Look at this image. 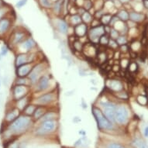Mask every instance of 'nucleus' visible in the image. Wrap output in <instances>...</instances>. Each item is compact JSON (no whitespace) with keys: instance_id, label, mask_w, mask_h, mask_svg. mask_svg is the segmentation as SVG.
Returning <instances> with one entry per match:
<instances>
[{"instance_id":"nucleus-4","label":"nucleus","mask_w":148,"mask_h":148,"mask_svg":"<svg viewBox=\"0 0 148 148\" xmlns=\"http://www.w3.org/2000/svg\"><path fill=\"white\" fill-rule=\"evenodd\" d=\"M106 34L105 27L103 25H99L98 27H91L88 32V38L89 41L93 44H97L99 42L100 37Z\"/></svg>"},{"instance_id":"nucleus-18","label":"nucleus","mask_w":148,"mask_h":148,"mask_svg":"<svg viewBox=\"0 0 148 148\" xmlns=\"http://www.w3.org/2000/svg\"><path fill=\"white\" fill-rule=\"evenodd\" d=\"M129 13H130V20H131L136 23L143 22L146 19V16L142 12L133 11V12H129Z\"/></svg>"},{"instance_id":"nucleus-52","label":"nucleus","mask_w":148,"mask_h":148,"mask_svg":"<svg viewBox=\"0 0 148 148\" xmlns=\"http://www.w3.org/2000/svg\"><path fill=\"white\" fill-rule=\"evenodd\" d=\"M143 6L148 10V0H143Z\"/></svg>"},{"instance_id":"nucleus-27","label":"nucleus","mask_w":148,"mask_h":148,"mask_svg":"<svg viewBox=\"0 0 148 148\" xmlns=\"http://www.w3.org/2000/svg\"><path fill=\"white\" fill-rule=\"evenodd\" d=\"M81 16H82V22L85 24H91L92 20L94 19V17L92 16V13H90L88 11H85Z\"/></svg>"},{"instance_id":"nucleus-39","label":"nucleus","mask_w":148,"mask_h":148,"mask_svg":"<svg viewBox=\"0 0 148 148\" xmlns=\"http://www.w3.org/2000/svg\"><path fill=\"white\" fill-rule=\"evenodd\" d=\"M116 93V96L118 99L121 100H127L129 99V95L127 94V92L122 90L120 92H115Z\"/></svg>"},{"instance_id":"nucleus-48","label":"nucleus","mask_w":148,"mask_h":148,"mask_svg":"<svg viewBox=\"0 0 148 148\" xmlns=\"http://www.w3.org/2000/svg\"><path fill=\"white\" fill-rule=\"evenodd\" d=\"M27 3V0H19L16 3V7L17 8H22Z\"/></svg>"},{"instance_id":"nucleus-6","label":"nucleus","mask_w":148,"mask_h":148,"mask_svg":"<svg viewBox=\"0 0 148 148\" xmlns=\"http://www.w3.org/2000/svg\"><path fill=\"white\" fill-rule=\"evenodd\" d=\"M56 100V93L55 92H47L46 94L40 95L35 100H33V103L36 106H46L47 105L51 104Z\"/></svg>"},{"instance_id":"nucleus-2","label":"nucleus","mask_w":148,"mask_h":148,"mask_svg":"<svg viewBox=\"0 0 148 148\" xmlns=\"http://www.w3.org/2000/svg\"><path fill=\"white\" fill-rule=\"evenodd\" d=\"M92 110L93 116L97 122L98 126L99 127V129L101 130H112L113 129V123L111 121H109L99 108L92 106Z\"/></svg>"},{"instance_id":"nucleus-50","label":"nucleus","mask_w":148,"mask_h":148,"mask_svg":"<svg viewBox=\"0 0 148 148\" xmlns=\"http://www.w3.org/2000/svg\"><path fill=\"white\" fill-rule=\"evenodd\" d=\"M6 12H7L6 7H4V6L0 7V20H2L3 17H4V16H5V14L6 13Z\"/></svg>"},{"instance_id":"nucleus-54","label":"nucleus","mask_w":148,"mask_h":148,"mask_svg":"<svg viewBox=\"0 0 148 148\" xmlns=\"http://www.w3.org/2000/svg\"><path fill=\"white\" fill-rule=\"evenodd\" d=\"M144 136L146 137H148V126H147L144 130Z\"/></svg>"},{"instance_id":"nucleus-36","label":"nucleus","mask_w":148,"mask_h":148,"mask_svg":"<svg viewBox=\"0 0 148 148\" xmlns=\"http://www.w3.org/2000/svg\"><path fill=\"white\" fill-rule=\"evenodd\" d=\"M109 40H110V37H109V34H105L104 35H102L99 39V44L102 45V46H108V44H109Z\"/></svg>"},{"instance_id":"nucleus-17","label":"nucleus","mask_w":148,"mask_h":148,"mask_svg":"<svg viewBox=\"0 0 148 148\" xmlns=\"http://www.w3.org/2000/svg\"><path fill=\"white\" fill-rule=\"evenodd\" d=\"M11 27V20L9 18L3 17L0 20V36H4Z\"/></svg>"},{"instance_id":"nucleus-37","label":"nucleus","mask_w":148,"mask_h":148,"mask_svg":"<svg viewBox=\"0 0 148 148\" xmlns=\"http://www.w3.org/2000/svg\"><path fill=\"white\" fill-rule=\"evenodd\" d=\"M134 146L136 148H148V145L140 139H136L134 142Z\"/></svg>"},{"instance_id":"nucleus-43","label":"nucleus","mask_w":148,"mask_h":148,"mask_svg":"<svg viewBox=\"0 0 148 148\" xmlns=\"http://www.w3.org/2000/svg\"><path fill=\"white\" fill-rule=\"evenodd\" d=\"M82 7L84 8L86 11H89L91 9L93 8V2H92V0H85Z\"/></svg>"},{"instance_id":"nucleus-9","label":"nucleus","mask_w":148,"mask_h":148,"mask_svg":"<svg viewBox=\"0 0 148 148\" xmlns=\"http://www.w3.org/2000/svg\"><path fill=\"white\" fill-rule=\"evenodd\" d=\"M35 60V54L33 53H21L16 57L15 65L16 68L28 63H34Z\"/></svg>"},{"instance_id":"nucleus-21","label":"nucleus","mask_w":148,"mask_h":148,"mask_svg":"<svg viewBox=\"0 0 148 148\" xmlns=\"http://www.w3.org/2000/svg\"><path fill=\"white\" fill-rule=\"evenodd\" d=\"M82 22V19L81 15L79 14H74L71 15V16L69 17V22L68 23V24L71 26L72 27H76L77 25L80 24Z\"/></svg>"},{"instance_id":"nucleus-19","label":"nucleus","mask_w":148,"mask_h":148,"mask_svg":"<svg viewBox=\"0 0 148 148\" xmlns=\"http://www.w3.org/2000/svg\"><path fill=\"white\" fill-rule=\"evenodd\" d=\"M20 109L17 108H14V109H12L10 111H8L5 117V121L8 123H12L14 121L15 119L20 116Z\"/></svg>"},{"instance_id":"nucleus-24","label":"nucleus","mask_w":148,"mask_h":148,"mask_svg":"<svg viewBox=\"0 0 148 148\" xmlns=\"http://www.w3.org/2000/svg\"><path fill=\"white\" fill-rule=\"evenodd\" d=\"M116 16L119 20L123 22H127L128 20H130V13L126 10H120L118 11Z\"/></svg>"},{"instance_id":"nucleus-3","label":"nucleus","mask_w":148,"mask_h":148,"mask_svg":"<svg viewBox=\"0 0 148 148\" xmlns=\"http://www.w3.org/2000/svg\"><path fill=\"white\" fill-rule=\"evenodd\" d=\"M100 106L102 108V112L105 116L108 118L109 121H111L112 123H116V110L117 106L112 102H102L100 103Z\"/></svg>"},{"instance_id":"nucleus-28","label":"nucleus","mask_w":148,"mask_h":148,"mask_svg":"<svg viewBox=\"0 0 148 148\" xmlns=\"http://www.w3.org/2000/svg\"><path fill=\"white\" fill-rule=\"evenodd\" d=\"M112 15L111 13H109V12H106L100 19V21H101V23L103 26H106V25H109L110 22H111V20H112Z\"/></svg>"},{"instance_id":"nucleus-22","label":"nucleus","mask_w":148,"mask_h":148,"mask_svg":"<svg viewBox=\"0 0 148 148\" xmlns=\"http://www.w3.org/2000/svg\"><path fill=\"white\" fill-rule=\"evenodd\" d=\"M58 29H59V31L62 33L64 34H68V29H69V24L66 22L65 20H58Z\"/></svg>"},{"instance_id":"nucleus-14","label":"nucleus","mask_w":148,"mask_h":148,"mask_svg":"<svg viewBox=\"0 0 148 148\" xmlns=\"http://www.w3.org/2000/svg\"><path fill=\"white\" fill-rule=\"evenodd\" d=\"M88 25L84 23H82L74 27V34H75V36L78 38H82L88 34Z\"/></svg>"},{"instance_id":"nucleus-44","label":"nucleus","mask_w":148,"mask_h":148,"mask_svg":"<svg viewBox=\"0 0 148 148\" xmlns=\"http://www.w3.org/2000/svg\"><path fill=\"white\" fill-rule=\"evenodd\" d=\"M130 62V59L126 58H123L122 59L121 61H120V62H119L120 68H124V69H126V68H128Z\"/></svg>"},{"instance_id":"nucleus-56","label":"nucleus","mask_w":148,"mask_h":148,"mask_svg":"<svg viewBox=\"0 0 148 148\" xmlns=\"http://www.w3.org/2000/svg\"><path fill=\"white\" fill-rule=\"evenodd\" d=\"M104 1H112V2H115L116 0H104Z\"/></svg>"},{"instance_id":"nucleus-35","label":"nucleus","mask_w":148,"mask_h":148,"mask_svg":"<svg viewBox=\"0 0 148 148\" xmlns=\"http://www.w3.org/2000/svg\"><path fill=\"white\" fill-rule=\"evenodd\" d=\"M136 102L139 105L143 106H146L148 105V98L145 95H140L136 97Z\"/></svg>"},{"instance_id":"nucleus-45","label":"nucleus","mask_w":148,"mask_h":148,"mask_svg":"<svg viewBox=\"0 0 148 148\" xmlns=\"http://www.w3.org/2000/svg\"><path fill=\"white\" fill-rule=\"evenodd\" d=\"M98 58H99V60L101 62H104V61L107 59L106 53L102 52V53H99V54H98Z\"/></svg>"},{"instance_id":"nucleus-34","label":"nucleus","mask_w":148,"mask_h":148,"mask_svg":"<svg viewBox=\"0 0 148 148\" xmlns=\"http://www.w3.org/2000/svg\"><path fill=\"white\" fill-rule=\"evenodd\" d=\"M57 116V114L55 112H47L40 119L41 122L48 120V119H54V118Z\"/></svg>"},{"instance_id":"nucleus-40","label":"nucleus","mask_w":148,"mask_h":148,"mask_svg":"<svg viewBox=\"0 0 148 148\" xmlns=\"http://www.w3.org/2000/svg\"><path fill=\"white\" fill-rule=\"evenodd\" d=\"M128 71L130 73H135L138 70V64L135 62V61H130L129 64L128 68H127Z\"/></svg>"},{"instance_id":"nucleus-58","label":"nucleus","mask_w":148,"mask_h":148,"mask_svg":"<svg viewBox=\"0 0 148 148\" xmlns=\"http://www.w3.org/2000/svg\"><path fill=\"white\" fill-rule=\"evenodd\" d=\"M0 88H1V79H0Z\"/></svg>"},{"instance_id":"nucleus-41","label":"nucleus","mask_w":148,"mask_h":148,"mask_svg":"<svg viewBox=\"0 0 148 148\" xmlns=\"http://www.w3.org/2000/svg\"><path fill=\"white\" fill-rule=\"evenodd\" d=\"M108 47L111 50H113V51H118L119 46V44H117V42L116 40H112L110 38L109 41V44H108Z\"/></svg>"},{"instance_id":"nucleus-30","label":"nucleus","mask_w":148,"mask_h":148,"mask_svg":"<svg viewBox=\"0 0 148 148\" xmlns=\"http://www.w3.org/2000/svg\"><path fill=\"white\" fill-rule=\"evenodd\" d=\"M129 47H130V50H131L134 53H136V52L140 51L141 47H142V44L138 40H134V42H132Z\"/></svg>"},{"instance_id":"nucleus-38","label":"nucleus","mask_w":148,"mask_h":148,"mask_svg":"<svg viewBox=\"0 0 148 148\" xmlns=\"http://www.w3.org/2000/svg\"><path fill=\"white\" fill-rule=\"evenodd\" d=\"M116 42L119 46L126 45L128 43V38L126 37V35H119V37L116 39Z\"/></svg>"},{"instance_id":"nucleus-8","label":"nucleus","mask_w":148,"mask_h":148,"mask_svg":"<svg viewBox=\"0 0 148 148\" xmlns=\"http://www.w3.org/2000/svg\"><path fill=\"white\" fill-rule=\"evenodd\" d=\"M30 87L28 85H15L12 88V97L13 99L17 101L23 97H26L28 95L29 92Z\"/></svg>"},{"instance_id":"nucleus-23","label":"nucleus","mask_w":148,"mask_h":148,"mask_svg":"<svg viewBox=\"0 0 148 148\" xmlns=\"http://www.w3.org/2000/svg\"><path fill=\"white\" fill-rule=\"evenodd\" d=\"M47 112L46 108L44 106H38L36 107V110L34 112V115H33V117L35 120H38L41 118L43 116H44L45 113Z\"/></svg>"},{"instance_id":"nucleus-11","label":"nucleus","mask_w":148,"mask_h":148,"mask_svg":"<svg viewBox=\"0 0 148 148\" xmlns=\"http://www.w3.org/2000/svg\"><path fill=\"white\" fill-rule=\"evenodd\" d=\"M34 65H35V63L34 62V63L25 64L17 67L16 70V74L17 77H19V78L28 77Z\"/></svg>"},{"instance_id":"nucleus-1","label":"nucleus","mask_w":148,"mask_h":148,"mask_svg":"<svg viewBox=\"0 0 148 148\" xmlns=\"http://www.w3.org/2000/svg\"><path fill=\"white\" fill-rule=\"evenodd\" d=\"M31 123V118L28 116H20L12 122L8 128V132L11 134H20L26 131Z\"/></svg>"},{"instance_id":"nucleus-26","label":"nucleus","mask_w":148,"mask_h":148,"mask_svg":"<svg viewBox=\"0 0 148 148\" xmlns=\"http://www.w3.org/2000/svg\"><path fill=\"white\" fill-rule=\"evenodd\" d=\"M37 106H36L34 103H30V104H28L27 106V107L25 108L24 110H23V112L26 116H33L36 110Z\"/></svg>"},{"instance_id":"nucleus-13","label":"nucleus","mask_w":148,"mask_h":148,"mask_svg":"<svg viewBox=\"0 0 148 148\" xmlns=\"http://www.w3.org/2000/svg\"><path fill=\"white\" fill-rule=\"evenodd\" d=\"M26 32L17 30L15 31L11 36V44L12 45L16 46L22 43L26 39Z\"/></svg>"},{"instance_id":"nucleus-53","label":"nucleus","mask_w":148,"mask_h":148,"mask_svg":"<svg viewBox=\"0 0 148 148\" xmlns=\"http://www.w3.org/2000/svg\"><path fill=\"white\" fill-rule=\"evenodd\" d=\"M10 148H19V145H18L16 143H12V144H11V145H10Z\"/></svg>"},{"instance_id":"nucleus-33","label":"nucleus","mask_w":148,"mask_h":148,"mask_svg":"<svg viewBox=\"0 0 148 148\" xmlns=\"http://www.w3.org/2000/svg\"><path fill=\"white\" fill-rule=\"evenodd\" d=\"M73 44V47L75 50L76 51H78V52H82L83 47H84V44L80 40H74Z\"/></svg>"},{"instance_id":"nucleus-29","label":"nucleus","mask_w":148,"mask_h":148,"mask_svg":"<svg viewBox=\"0 0 148 148\" xmlns=\"http://www.w3.org/2000/svg\"><path fill=\"white\" fill-rule=\"evenodd\" d=\"M53 12L57 15H59L62 11V0H58L53 3V7H52Z\"/></svg>"},{"instance_id":"nucleus-57","label":"nucleus","mask_w":148,"mask_h":148,"mask_svg":"<svg viewBox=\"0 0 148 148\" xmlns=\"http://www.w3.org/2000/svg\"><path fill=\"white\" fill-rule=\"evenodd\" d=\"M71 1L72 3H75V0H71Z\"/></svg>"},{"instance_id":"nucleus-47","label":"nucleus","mask_w":148,"mask_h":148,"mask_svg":"<svg viewBox=\"0 0 148 148\" xmlns=\"http://www.w3.org/2000/svg\"><path fill=\"white\" fill-rule=\"evenodd\" d=\"M8 51H9V49H8L7 46H5V45H3L2 47H1V51H0V54L2 55L3 57L5 56L8 53Z\"/></svg>"},{"instance_id":"nucleus-25","label":"nucleus","mask_w":148,"mask_h":148,"mask_svg":"<svg viewBox=\"0 0 148 148\" xmlns=\"http://www.w3.org/2000/svg\"><path fill=\"white\" fill-rule=\"evenodd\" d=\"M28 97L26 96V97H23L22 99H20L17 100L16 101V108L17 109H19L20 111H23L24 109L27 107V106L29 103H28Z\"/></svg>"},{"instance_id":"nucleus-7","label":"nucleus","mask_w":148,"mask_h":148,"mask_svg":"<svg viewBox=\"0 0 148 148\" xmlns=\"http://www.w3.org/2000/svg\"><path fill=\"white\" fill-rule=\"evenodd\" d=\"M44 69H45V66H44V64L43 63L36 64L34 65V67L29 73V76H28V78L31 82L32 85H35L37 82L39 78L43 75L42 73H43Z\"/></svg>"},{"instance_id":"nucleus-20","label":"nucleus","mask_w":148,"mask_h":148,"mask_svg":"<svg viewBox=\"0 0 148 148\" xmlns=\"http://www.w3.org/2000/svg\"><path fill=\"white\" fill-rule=\"evenodd\" d=\"M82 52L85 55L88 57H95L96 55V49L91 42L84 45Z\"/></svg>"},{"instance_id":"nucleus-46","label":"nucleus","mask_w":148,"mask_h":148,"mask_svg":"<svg viewBox=\"0 0 148 148\" xmlns=\"http://www.w3.org/2000/svg\"><path fill=\"white\" fill-rule=\"evenodd\" d=\"M107 148H125L123 146H122L121 144L117 143H110L108 144Z\"/></svg>"},{"instance_id":"nucleus-49","label":"nucleus","mask_w":148,"mask_h":148,"mask_svg":"<svg viewBox=\"0 0 148 148\" xmlns=\"http://www.w3.org/2000/svg\"><path fill=\"white\" fill-rule=\"evenodd\" d=\"M119 51L122 52V53H126V52H128V51L130 50V47L126 44V45H123V46H119Z\"/></svg>"},{"instance_id":"nucleus-5","label":"nucleus","mask_w":148,"mask_h":148,"mask_svg":"<svg viewBox=\"0 0 148 148\" xmlns=\"http://www.w3.org/2000/svg\"><path fill=\"white\" fill-rule=\"evenodd\" d=\"M116 123L123 125L128 121L129 119V110L127 107L124 105H118L116 110Z\"/></svg>"},{"instance_id":"nucleus-55","label":"nucleus","mask_w":148,"mask_h":148,"mask_svg":"<svg viewBox=\"0 0 148 148\" xmlns=\"http://www.w3.org/2000/svg\"><path fill=\"white\" fill-rule=\"evenodd\" d=\"M119 1L122 3V4H126V3L130 2V0H119Z\"/></svg>"},{"instance_id":"nucleus-10","label":"nucleus","mask_w":148,"mask_h":148,"mask_svg":"<svg viewBox=\"0 0 148 148\" xmlns=\"http://www.w3.org/2000/svg\"><path fill=\"white\" fill-rule=\"evenodd\" d=\"M58 125V122L55 119H48L41 122V125L40 127V131L43 134H48L55 130Z\"/></svg>"},{"instance_id":"nucleus-16","label":"nucleus","mask_w":148,"mask_h":148,"mask_svg":"<svg viewBox=\"0 0 148 148\" xmlns=\"http://www.w3.org/2000/svg\"><path fill=\"white\" fill-rule=\"evenodd\" d=\"M19 47L22 50L26 51V53H27L36 47V42L32 37H28V38H26L21 44H19Z\"/></svg>"},{"instance_id":"nucleus-42","label":"nucleus","mask_w":148,"mask_h":148,"mask_svg":"<svg viewBox=\"0 0 148 148\" xmlns=\"http://www.w3.org/2000/svg\"><path fill=\"white\" fill-rule=\"evenodd\" d=\"M109 35V37H110L111 39L116 40V39L118 38V37H119V36L120 35V34H119L118 30H116V29H115V28L112 27Z\"/></svg>"},{"instance_id":"nucleus-51","label":"nucleus","mask_w":148,"mask_h":148,"mask_svg":"<svg viewBox=\"0 0 148 148\" xmlns=\"http://www.w3.org/2000/svg\"><path fill=\"white\" fill-rule=\"evenodd\" d=\"M84 2H85V0H75V5L79 8L82 7L83 4H84Z\"/></svg>"},{"instance_id":"nucleus-15","label":"nucleus","mask_w":148,"mask_h":148,"mask_svg":"<svg viewBox=\"0 0 148 148\" xmlns=\"http://www.w3.org/2000/svg\"><path fill=\"white\" fill-rule=\"evenodd\" d=\"M49 84H50V78L48 76L42 75L35 85H36L37 91H44L48 88Z\"/></svg>"},{"instance_id":"nucleus-32","label":"nucleus","mask_w":148,"mask_h":148,"mask_svg":"<svg viewBox=\"0 0 148 148\" xmlns=\"http://www.w3.org/2000/svg\"><path fill=\"white\" fill-rule=\"evenodd\" d=\"M16 85H31V82L29 79L28 77H26V78H19L16 79Z\"/></svg>"},{"instance_id":"nucleus-12","label":"nucleus","mask_w":148,"mask_h":148,"mask_svg":"<svg viewBox=\"0 0 148 148\" xmlns=\"http://www.w3.org/2000/svg\"><path fill=\"white\" fill-rule=\"evenodd\" d=\"M106 86L108 88L114 92H120L122 90H123L124 85L121 81L118 79H109L107 81Z\"/></svg>"},{"instance_id":"nucleus-31","label":"nucleus","mask_w":148,"mask_h":148,"mask_svg":"<svg viewBox=\"0 0 148 148\" xmlns=\"http://www.w3.org/2000/svg\"><path fill=\"white\" fill-rule=\"evenodd\" d=\"M38 3L44 9H52L53 5L52 0H38Z\"/></svg>"}]
</instances>
